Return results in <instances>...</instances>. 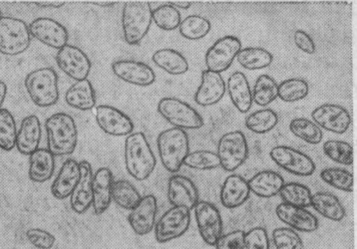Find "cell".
<instances>
[{
	"instance_id": "obj_6",
	"label": "cell",
	"mask_w": 357,
	"mask_h": 249,
	"mask_svg": "<svg viewBox=\"0 0 357 249\" xmlns=\"http://www.w3.org/2000/svg\"><path fill=\"white\" fill-rule=\"evenodd\" d=\"M31 43V35L24 22L13 17L0 20V53L17 56L25 52Z\"/></svg>"
},
{
	"instance_id": "obj_40",
	"label": "cell",
	"mask_w": 357,
	"mask_h": 249,
	"mask_svg": "<svg viewBox=\"0 0 357 249\" xmlns=\"http://www.w3.org/2000/svg\"><path fill=\"white\" fill-rule=\"evenodd\" d=\"M17 130L15 118L6 109L0 111V149L10 151L17 144Z\"/></svg>"
},
{
	"instance_id": "obj_2",
	"label": "cell",
	"mask_w": 357,
	"mask_h": 249,
	"mask_svg": "<svg viewBox=\"0 0 357 249\" xmlns=\"http://www.w3.org/2000/svg\"><path fill=\"white\" fill-rule=\"evenodd\" d=\"M125 160L128 172L137 180H146L153 172L156 158L143 133H135L128 137Z\"/></svg>"
},
{
	"instance_id": "obj_1",
	"label": "cell",
	"mask_w": 357,
	"mask_h": 249,
	"mask_svg": "<svg viewBox=\"0 0 357 249\" xmlns=\"http://www.w3.org/2000/svg\"><path fill=\"white\" fill-rule=\"evenodd\" d=\"M48 149L54 156L73 154L77 146L78 130L74 119L66 113H57L46 121Z\"/></svg>"
},
{
	"instance_id": "obj_42",
	"label": "cell",
	"mask_w": 357,
	"mask_h": 249,
	"mask_svg": "<svg viewBox=\"0 0 357 249\" xmlns=\"http://www.w3.org/2000/svg\"><path fill=\"white\" fill-rule=\"evenodd\" d=\"M309 92L307 83L302 79H289L278 86V97L284 102L294 103L304 99Z\"/></svg>"
},
{
	"instance_id": "obj_50",
	"label": "cell",
	"mask_w": 357,
	"mask_h": 249,
	"mask_svg": "<svg viewBox=\"0 0 357 249\" xmlns=\"http://www.w3.org/2000/svg\"><path fill=\"white\" fill-rule=\"evenodd\" d=\"M294 43L296 47L307 54H313L316 47L314 41L305 32L298 30L294 33Z\"/></svg>"
},
{
	"instance_id": "obj_24",
	"label": "cell",
	"mask_w": 357,
	"mask_h": 249,
	"mask_svg": "<svg viewBox=\"0 0 357 249\" xmlns=\"http://www.w3.org/2000/svg\"><path fill=\"white\" fill-rule=\"evenodd\" d=\"M81 176L79 163L69 158L63 165L52 186V193L58 199L70 197Z\"/></svg>"
},
{
	"instance_id": "obj_10",
	"label": "cell",
	"mask_w": 357,
	"mask_h": 249,
	"mask_svg": "<svg viewBox=\"0 0 357 249\" xmlns=\"http://www.w3.org/2000/svg\"><path fill=\"white\" fill-rule=\"evenodd\" d=\"M273 161L285 171L299 176H311L316 169L313 160L292 147L278 146L270 152Z\"/></svg>"
},
{
	"instance_id": "obj_41",
	"label": "cell",
	"mask_w": 357,
	"mask_h": 249,
	"mask_svg": "<svg viewBox=\"0 0 357 249\" xmlns=\"http://www.w3.org/2000/svg\"><path fill=\"white\" fill-rule=\"evenodd\" d=\"M320 178L328 185L346 193L353 191V174L342 168L328 167L320 172Z\"/></svg>"
},
{
	"instance_id": "obj_53",
	"label": "cell",
	"mask_w": 357,
	"mask_h": 249,
	"mask_svg": "<svg viewBox=\"0 0 357 249\" xmlns=\"http://www.w3.org/2000/svg\"><path fill=\"white\" fill-rule=\"evenodd\" d=\"M169 4L174 8L187 10L191 7V3L188 2H170Z\"/></svg>"
},
{
	"instance_id": "obj_48",
	"label": "cell",
	"mask_w": 357,
	"mask_h": 249,
	"mask_svg": "<svg viewBox=\"0 0 357 249\" xmlns=\"http://www.w3.org/2000/svg\"><path fill=\"white\" fill-rule=\"evenodd\" d=\"M245 234L238 229L222 235L215 244V249H243Z\"/></svg>"
},
{
	"instance_id": "obj_35",
	"label": "cell",
	"mask_w": 357,
	"mask_h": 249,
	"mask_svg": "<svg viewBox=\"0 0 357 249\" xmlns=\"http://www.w3.org/2000/svg\"><path fill=\"white\" fill-rule=\"evenodd\" d=\"M289 130L296 137L309 144H318L323 138L320 128L313 121L305 118H296L289 124Z\"/></svg>"
},
{
	"instance_id": "obj_52",
	"label": "cell",
	"mask_w": 357,
	"mask_h": 249,
	"mask_svg": "<svg viewBox=\"0 0 357 249\" xmlns=\"http://www.w3.org/2000/svg\"><path fill=\"white\" fill-rule=\"evenodd\" d=\"M7 85L3 82L0 81V111L2 110V107L7 96Z\"/></svg>"
},
{
	"instance_id": "obj_15",
	"label": "cell",
	"mask_w": 357,
	"mask_h": 249,
	"mask_svg": "<svg viewBox=\"0 0 357 249\" xmlns=\"http://www.w3.org/2000/svg\"><path fill=\"white\" fill-rule=\"evenodd\" d=\"M311 116L318 126L338 135L346 133L351 122L347 110L335 104L322 105L317 107Z\"/></svg>"
},
{
	"instance_id": "obj_30",
	"label": "cell",
	"mask_w": 357,
	"mask_h": 249,
	"mask_svg": "<svg viewBox=\"0 0 357 249\" xmlns=\"http://www.w3.org/2000/svg\"><path fill=\"white\" fill-rule=\"evenodd\" d=\"M66 101L76 110H92L96 105V94L91 82L86 79L74 84L66 94Z\"/></svg>"
},
{
	"instance_id": "obj_20",
	"label": "cell",
	"mask_w": 357,
	"mask_h": 249,
	"mask_svg": "<svg viewBox=\"0 0 357 249\" xmlns=\"http://www.w3.org/2000/svg\"><path fill=\"white\" fill-rule=\"evenodd\" d=\"M275 213L281 221L301 232H312L319 227L317 217L303 207L283 202L277 206Z\"/></svg>"
},
{
	"instance_id": "obj_27",
	"label": "cell",
	"mask_w": 357,
	"mask_h": 249,
	"mask_svg": "<svg viewBox=\"0 0 357 249\" xmlns=\"http://www.w3.org/2000/svg\"><path fill=\"white\" fill-rule=\"evenodd\" d=\"M229 97L236 109L245 114L252 106V93L245 75L241 72L233 73L228 80Z\"/></svg>"
},
{
	"instance_id": "obj_32",
	"label": "cell",
	"mask_w": 357,
	"mask_h": 249,
	"mask_svg": "<svg viewBox=\"0 0 357 249\" xmlns=\"http://www.w3.org/2000/svg\"><path fill=\"white\" fill-rule=\"evenodd\" d=\"M155 65L174 76L182 75L189 70L186 59L178 52L172 49H162L153 56Z\"/></svg>"
},
{
	"instance_id": "obj_34",
	"label": "cell",
	"mask_w": 357,
	"mask_h": 249,
	"mask_svg": "<svg viewBox=\"0 0 357 249\" xmlns=\"http://www.w3.org/2000/svg\"><path fill=\"white\" fill-rule=\"evenodd\" d=\"M114 201L126 210L133 209L140 202L142 196L136 188L127 180L114 181L112 190Z\"/></svg>"
},
{
	"instance_id": "obj_33",
	"label": "cell",
	"mask_w": 357,
	"mask_h": 249,
	"mask_svg": "<svg viewBox=\"0 0 357 249\" xmlns=\"http://www.w3.org/2000/svg\"><path fill=\"white\" fill-rule=\"evenodd\" d=\"M237 61L246 70H257L268 67L273 61V55L260 47H248L238 54Z\"/></svg>"
},
{
	"instance_id": "obj_17",
	"label": "cell",
	"mask_w": 357,
	"mask_h": 249,
	"mask_svg": "<svg viewBox=\"0 0 357 249\" xmlns=\"http://www.w3.org/2000/svg\"><path fill=\"white\" fill-rule=\"evenodd\" d=\"M112 70L121 80L141 87L152 85L156 79L155 72L149 65L133 60L116 61Z\"/></svg>"
},
{
	"instance_id": "obj_4",
	"label": "cell",
	"mask_w": 357,
	"mask_h": 249,
	"mask_svg": "<svg viewBox=\"0 0 357 249\" xmlns=\"http://www.w3.org/2000/svg\"><path fill=\"white\" fill-rule=\"evenodd\" d=\"M25 86L31 100L40 107H52L59 99L58 75L52 68H44L31 72L26 77Z\"/></svg>"
},
{
	"instance_id": "obj_38",
	"label": "cell",
	"mask_w": 357,
	"mask_h": 249,
	"mask_svg": "<svg viewBox=\"0 0 357 249\" xmlns=\"http://www.w3.org/2000/svg\"><path fill=\"white\" fill-rule=\"evenodd\" d=\"M278 97V85L267 75H261L254 86L252 99L259 106L266 107Z\"/></svg>"
},
{
	"instance_id": "obj_5",
	"label": "cell",
	"mask_w": 357,
	"mask_h": 249,
	"mask_svg": "<svg viewBox=\"0 0 357 249\" xmlns=\"http://www.w3.org/2000/svg\"><path fill=\"white\" fill-rule=\"evenodd\" d=\"M153 10L149 3L129 2L122 14V27L126 42L139 45L148 34L153 22Z\"/></svg>"
},
{
	"instance_id": "obj_22",
	"label": "cell",
	"mask_w": 357,
	"mask_h": 249,
	"mask_svg": "<svg viewBox=\"0 0 357 249\" xmlns=\"http://www.w3.org/2000/svg\"><path fill=\"white\" fill-rule=\"evenodd\" d=\"M81 176L70 199L73 211L79 214L85 213L93 204V173L91 165L86 160L79 163Z\"/></svg>"
},
{
	"instance_id": "obj_39",
	"label": "cell",
	"mask_w": 357,
	"mask_h": 249,
	"mask_svg": "<svg viewBox=\"0 0 357 249\" xmlns=\"http://www.w3.org/2000/svg\"><path fill=\"white\" fill-rule=\"evenodd\" d=\"M180 34L189 40H199L211 31L210 22L199 15H191L183 20L179 26Z\"/></svg>"
},
{
	"instance_id": "obj_45",
	"label": "cell",
	"mask_w": 357,
	"mask_h": 249,
	"mask_svg": "<svg viewBox=\"0 0 357 249\" xmlns=\"http://www.w3.org/2000/svg\"><path fill=\"white\" fill-rule=\"evenodd\" d=\"M183 165L197 170H210L220 166L217 153L206 150L196 151L185 158Z\"/></svg>"
},
{
	"instance_id": "obj_12",
	"label": "cell",
	"mask_w": 357,
	"mask_h": 249,
	"mask_svg": "<svg viewBox=\"0 0 357 249\" xmlns=\"http://www.w3.org/2000/svg\"><path fill=\"white\" fill-rule=\"evenodd\" d=\"M194 209L202 238L207 244L215 246L223 231V223L219 210L206 201H199Z\"/></svg>"
},
{
	"instance_id": "obj_55",
	"label": "cell",
	"mask_w": 357,
	"mask_h": 249,
	"mask_svg": "<svg viewBox=\"0 0 357 249\" xmlns=\"http://www.w3.org/2000/svg\"><path fill=\"white\" fill-rule=\"evenodd\" d=\"M2 18H3L2 12H1V10H0V20H1Z\"/></svg>"
},
{
	"instance_id": "obj_31",
	"label": "cell",
	"mask_w": 357,
	"mask_h": 249,
	"mask_svg": "<svg viewBox=\"0 0 357 249\" xmlns=\"http://www.w3.org/2000/svg\"><path fill=\"white\" fill-rule=\"evenodd\" d=\"M310 206L321 216L333 221L340 222L346 215L339 199L329 192L315 193L312 196Z\"/></svg>"
},
{
	"instance_id": "obj_51",
	"label": "cell",
	"mask_w": 357,
	"mask_h": 249,
	"mask_svg": "<svg viewBox=\"0 0 357 249\" xmlns=\"http://www.w3.org/2000/svg\"><path fill=\"white\" fill-rule=\"evenodd\" d=\"M36 6L40 8L60 9L66 5L64 2H34Z\"/></svg>"
},
{
	"instance_id": "obj_18",
	"label": "cell",
	"mask_w": 357,
	"mask_h": 249,
	"mask_svg": "<svg viewBox=\"0 0 357 249\" xmlns=\"http://www.w3.org/2000/svg\"><path fill=\"white\" fill-rule=\"evenodd\" d=\"M158 211L156 197L149 195L142 197L138 204L131 210L128 220L134 232L138 235L150 233L155 225Z\"/></svg>"
},
{
	"instance_id": "obj_19",
	"label": "cell",
	"mask_w": 357,
	"mask_h": 249,
	"mask_svg": "<svg viewBox=\"0 0 357 249\" xmlns=\"http://www.w3.org/2000/svg\"><path fill=\"white\" fill-rule=\"evenodd\" d=\"M168 198L174 206H183L189 210L199 202V192L195 183L187 176L174 175L169 181Z\"/></svg>"
},
{
	"instance_id": "obj_14",
	"label": "cell",
	"mask_w": 357,
	"mask_h": 249,
	"mask_svg": "<svg viewBox=\"0 0 357 249\" xmlns=\"http://www.w3.org/2000/svg\"><path fill=\"white\" fill-rule=\"evenodd\" d=\"M29 28L33 37L51 48L60 50L68 45L69 34L67 29L52 19H37Z\"/></svg>"
},
{
	"instance_id": "obj_49",
	"label": "cell",
	"mask_w": 357,
	"mask_h": 249,
	"mask_svg": "<svg viewBox=\"0 0 357 249\" xmlns=\"http://www.w3.org/2000/svg\"><path fill=\"white\" fill-rule=\"evenodd\" d=\"M29 241L36 247L41 249H50L54 245L56 239L47 231L32 228L27 232Z\"/></svg>"
},
{
	"instance_id": "obj_7",
	"label": "cell",
	"mask_w": 357,
	"mask_h": 249,
	"mask_svg": "<svg viewBox=\"0 0 357 249\" xmlns=\"http://www.w3.org/2000/svg\"><path fill=\"white\" fill-rule=\"evenodd\" d=\"M160 114L174 128L197 130L203 127L202 116L189 104L175 98H164L158 103Z\"/></svg>"
},
{
	"instance_id": "obj_47",
	"label": "cell",
	"mask_w": 357,
	"mask_h": 249,
	"mask_svg": "<svg viewBox=\"0 0 357 249\" xmlns=\"http://www.w3.org/2000/svg\"><path fill=\"white\" fill-rule=\"evenodd\" d=\"M243 249H270V241L266 230L256 227L245 234Z\"/></svg>"
},
{
	"instance_id": "obj_36",
	"label": "cell",
	"mask_w": 357,
	"mask_h": 249,
	"mask_svg": "<svg viewBox=\"0 0 357 249\" xmlns=\"http://www.w3.org/2000/svg\"><path fill=\"white\" fill-rule=\"evenodd\" d=\"M280 195L284 203L303 208L310 206L312 196L308 187L296 182L284 183Z\"/></svg>"
},
{
	"instance_id": "obj_44",
	"label": "cell",
	"mask_w": 357,
	"mask_h": 249,
	"mask_svg": "<svg viewBox=\"0 0 357 249\" xmlns=\"http://www.w3.org/2000/svg\"><path fill=\"white\" fill-rule=\"evenodd\" d=\"M324 153L333 161L349 166L353 163V149L347 142L328 140L323 144Z\"/></svg>"
},
{
	"instance_id": "obj_25",
	"label": "cell",
	"mask_w": 357,
	"mask_h": 249,
	"mask_svg": "<svg viewBox=\"0 0 357 249\" xmlns=\"http://www.w3.org/2000/svg\"><path fill=\"white\" fill-rule=\"evenodd\" d=\"M42 138V127L39 118L36 115L26 117L17 134L16 146L19 151L31 156L39 149Z\"/></svg>"
},
{
	"instance_id": "obj_11",
	"label": "cell",
	"mask_w": 357,
	"mask_h": 249,
	"mask_svg": "<svg viewBox=\"0 0 357 249\" xmlns=\"http://www.w3.org/2000/svg\"><path fill=\"white\" fill-rule=\"evenodd\" d=\"M241 47V43L236 37L225 36L219 39L206 52L205 62L208 70L220 74L227 71Z\"/></svg>"
},
{
	"instance_id": "obj_3",
	"label": "cell",
	"mask_w": 357,
	"mask_h": 249,
	"mask_svg": "<svg viewBox=\"0 0 357 249\" xmlns=\"http://www.w3.org/2000/svg\"><path fill=\"white\" fill-rule=\"evenodd\" d=\"M158 149L165 168L172 173L178 172L190 151L188 134L183 129L172 128L158 137Z\"/></svg>"
},
{
	"instance_id": "obj_54",
	"label": "cell",
	"mask_w": 357,
	"mask_h": 249,
	"mask_svg": "<svg viewBox=\"0 0 357 249\" xmlns=\"http://www.w3.org/2000/svg\"><path fill=\"white\" fill-rule=\"evenodd\" d=\"M91 3L93 6L104 8H112L117 5V3L114 2H92Z\"/></svg>"
},
{
	"instance_id": "obj_16",
	"label": "cell",
	"mask_w": 357,
	"mask_h": 249,
	"mask_svg": "<svg viewBox=\"0 0 357 249\" xmlns=\"http://www.w3.org/2000/svg\"><path fill=\"white\" fill-rule=\"evenodd\" d=\"M96 121L105 133L116 137L130 135L135 127L132 119L127 114L109 105H100L97 107Z\"/></svg>"
},
{
	"instance_id": "obj_8",
	"label": "cell",
	"mask_w": 357,
	"mask_h": 249,
	"mask_svg": "<svg viewBox=\"0 0 357 249\" xmlns=\"http://www.w3.org/2000/svg\"><path fill=\"white\" fill-rule=\"evenodd\" d=\"M249 149L245 135L238 130L225 134L218 146L220 166L227 172H234L248 156Z\"/></svg>"
},
{
	"instance_id": "obj_28",
	"label": "cell",
	"mask_w": 357,
	"mask_h": 249,
	"mask_svg": "<svg viewBox=\"0 0 357 249\" xmlns=\"http://www.w3.org/2000/svg\"><path fill=\"white\" fill-rule=\"evenodd\" d=\"M248 183L250 192L264 198L278 195L284 185L282 176L273 170L261 171L254 175Z\"/></svg>"
},
{
	"instance_id": "obj_13",
	"label": "cell",
	"mask_w": 357,
	"mask_h": 249,
	"mask_svg": "<svg viewBox=\"0 0 357 249\" xmlns=\"http://www.w3.org/2000/svg\"><path fill=\"white\" fill-rule=\"evenodd\" d=\"M59 68L69 77L78 82L86 80L92 64L89 56L79 47L67 45L56 55Z\"/></svg>"
},
{
	"instance_id": "obj_26",
	"label": "cell",
	"mask_w": 357,
	"mask_h": 249,
	"mask_svg": "<svg viewBox=\"0 0 357 249\" xmlns=\"http://www.w3.org/2000/svg\"><path fill=\"white\" fill-rule=\"evenodd\" d=\"M250 194L248 181L240 175L231 174L225 179L222 185L220 200L225 207L234 209L243 204Z\"/></svg>"
},
{
	"instance_id": "obj_43",
	"label": "cell",
	"mask_w": 357,
	"mask_h": 249,
	"mask_svg": "<svg viewBox=\"0 0 357 249\" xmlns=\"http://www.w3.org/2000/svg\"><path fill=\"white\" fill-rule=\"evenodd\" d=\"M152 17L156 26L165 31L176 30L182 22L178 10L169 4L157 8L153 11Z\"/></svg>"
},
{
	"instance_id": "obj_37",
	"label": "cell",
	"mask_w": 357,
	"mask_h": 249,
	"mask_svg": "<svg viewBox=\"0 0 357 249\" xmlns=\"http://www.w3.org/2000/svg\"><path fill=\"white\" fill-rule=\"evenodd\" d=\"M278 123V114L271 109H266L250 114L246 118L245 125L254 133L264 134L272 130Z\"/></svg>"
},
{
	"instance_id": "obj_23",
	"label": "cell",
	"mask_w": 357,
	"mask_h": 249,
	"mask_svg": "<svg viewBox=\"0 0 357 249\" xmlns=\"http://www.w3.org/2000/svg\"><path fill=\"white\" fill-rule=\"evenodd\" d=\"M114 181L113 174L107 167L100 168L93 176V206L98 216L104 213L110 206Z\"/></svg>"
},
{
	"instance_id": "obj_9",
	"label": "cell",
	"mask_w": 357,
	"mask_h": 249,
	"mask_svg": "<svg viewBox=\"0 0 357 249\" xmlns=\"http://www.w3.org/2000/svg\"><path fill=\"white\" fill-rule=\"evenodd\" d=\"M190 222V210L174 206L162 216L155 225L157 241L164 243L179 238L188 231Z\"/></svg>"
},
{
	"instance_id": "obj_21",
	"label": "cell",
	"mask_w": 357,
	"mask_h": 249,
	"mask_svg": "<svg viewBox=\"0 0 357 249\" xmlns=\"http://www.w3.org/2000/svg\"><path fill=\"white\" fill-rule=\"evenodd\" d=\"M226 91L225 82L220 73L208 70L202 74V84L198 88L195 100L200 106L208 107L219 103Z\"/></svg>"
},
{
	"instance_id": "obj_46",
	"label": "cell",
	"mask_w": 357,
	"mask_h": 249,
	"mask_svg": "<svg viewBox=\"0 0 357 249\" xmlns=\"http://www.w3.org/2000/svg\"><path fill=\"white\" fill-rule=\"evenodd\" d=\"M272 239L276 249H303V242L300 236L289 227H278L272 233Z\"/></svg>"
},
{
	"instance_id": "obj_29",
	"label": "cell",
	"mask_w": 357,
	"mask_h": 249,
	"mask_svg": "<svg viewBox=\"0 0 357 249\" xmlns=\"http://www.w3.org/2000/svg\"><path fill=\"white\" fill-rule=\"evenodd\" d=\"M55 156L46 149H38L31 155L29 176L36 183L50 180L55 170Z\"/></svg>"
}]
</instances>
